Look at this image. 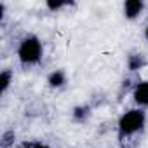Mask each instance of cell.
Listing matches in <instances>:
<instances>
[{
	"instance_id": "cell-7",
	"label": "cell",
	"mask_w": 148,
	"mask_h": 148,
	"mask_svg": "<svg viewBox=\"0 0 148 148\" xmlns=\"http://www.w3.org/2000/svg\"><path fill=\"white\" fill-rule=\"evenodd\" d=\"M11 80H12V71L11 70H4L0 73V92L5 94L9 86H11Z\"/></svg>"
},
{
	"instance_id": "cell-11",
	"label": "cell",
	"mask_w": 148,
	"mask_h": 148,
	"mask_svg": "<svg viewBox=\"0 0 148 148\" xmlns=\"http://www.w3.org/2000/svg\"><path fill=\"white\" fill-rule=\"evenodd\" d=\"M145 38H146V40H148V26H146V28H145Z\"/></svg>"
},
{
	"instance_id": "cell-4",
	"label": "cell",
	"mask_w": 148,
	"mask_h": 148,
	"mask_svg": "<svg viewBox=\"0 0 148 148\" xmlns=\"http://www.w3.org/2000/svg\"><path fill=\"white\" fill-rule=\"evenodd\" d=\"M132 98H134L136 105H139V106H148V80L139 82V84L134 87Z\"/></svg>"
},
{
	"instance_id": "cell-1",
	"label": "cell",
	"mask_w": 148,
	"mask_h": 148,
	"mask_svg": "<svg viewBox=\"0 0 148 148\" xmlns=\"http://www.w3.org/2000/svg\"><path fill=\"white\" fill-rule=\"evenodd\" d=\"M145 122H146V115L141 108H134V110L125 112L119 119V134H120V138H127V136H132V134L139 132L145 127Z\"/></svg>"
},
{
	"instance_id": "cell-9",
	"label": "cell",
	"mask_w": 148,
	"mask_h": 148,
	"mask_svg": "<svg viewBox=\"0 0 148 148\" xmlns=\"http://www.w3.org/2000/svg\"><path fill=\"white\" fill-rule=\"evenodd\" d=\"M64 5H68L66 2H47V7L51 9V11H59V9H63Z\"/></svg>"
},
{
	"instance_id": "cell-10",
	"label": "cell",
	"mask_w": 148,
	"mask_h": 148,
	"mask_svg": "<svg viewBox=\"0 0 148 148\" xmlns=\"http://www.w3.org/2000/svg\"><path fill=\"white\" fill-rule=\"evenodd\" d=\"M23 148H51V146L44 145V143H30V145H25Z\"/></svg>"
},
{
	"instance_id": "cell-6",
	"label": "cell",
	"mask_w": 148,
	"mask_h": 148,
	"mask_svg": "<svg viewBox=\"0 0 148 148\" xmlns=\"http://www.w3.org/2000/svg\"><path fill=\"white\" fill-rule=\"evenodd\" d=\"M89 113H91V108L87 105H79V106L73 108L71 117H73V120H77V122H84L89 117Z\"/></svg>"
},
{
	"instance_id": "cell-8",
	"label": "cell",
	"mask_w": 148,
	"mask_h": 148,
	"mask_svg": "<svg viewBox=\"0 0 148 148\" xmlns=\"http://www.w3.org/2000/svg\"><path fill=\"white\" fill-rule=\"evenodd\" d=\"M143 64H145V58H143L141 54H134V56L129 58V70L136 71V70H139Z\"/></svg>"
},
{
	"instance_id": "cell-2",
	"label": "cell",
	"mask_w": 148,
	"mask_h": 148,
	"mask_svg": "<svg viewBox=\"0 0 148 148\" xmlns=\"http://www.w3.org/2000/svg\"><path fill=\"white\" fill-rule=\"evenodd\" d=\"M18 58L23 64H35L42 58V42L35 35H26L18 47Z\"/></svg>"
},
{
	"instance_id": "cell-3",
	"label": "cell",
	"mask_w": 148,
	"mask_h": 148,
	"mask_svg": "<svg viewBox=\"0 0 148 148\" xmlns=\"http://www.w3.org/2000/svg\"><path fill=\"white\" fill-rule=\"evenodd\" d=\"M145 9V4L141 0H127L124 4V16L127 19H136Z\"/></svg>"
},
{
	"instance_id": "cell-5",
	"label": "cell",
	"mask_w": 148,
	"mask_h": 148,
	"mask_svg": "<svg viewBox=\"0 0 148 148\" xmlns=\"http://www.w3.org/2000/svg\"><path fill=\"white\" fill-rule=\"evenodd\" d=\"M47 84L51 87H63L66 84V73L63 70H54L52 73H49V77H47Z\"/></svg>"
}]
</instances>
